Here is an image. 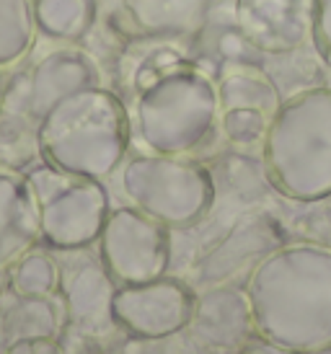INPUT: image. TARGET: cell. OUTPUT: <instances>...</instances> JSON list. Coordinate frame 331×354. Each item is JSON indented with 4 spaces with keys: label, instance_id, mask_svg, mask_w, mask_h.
<instances>
[{
    "label": "cell",
    "instance_id": "5bb4252c",
    "mask_svg": "<svg viewBox=\"0 0 331 354\" xmlns=\"http://www.w3.org/2000/svg\"><path fill=\"white\" fill-rule=\"evenodd\" d=\"M39 16L52 34L80 37L96 16L93 0H42Z\"/></svg>",
    "mask_w": 331,
    "mask_h": 354
},
{
    "label": "cell",
    "instance_id": "9c48e42d",
    "mask_svg": "<svg viewBox=\"0 0 331 354\" xmlns=\"http://www.w3.org/2000/svg\"><path fill=\"white\" fill-rule=\"evenodd\" d=\"M192 342L213 352H238L253 336L251 308L246 290L233 285H207L195 297L192 321L186 326Z\"/></svg>",
    "mask_w": 331,
    "mask_h": 354
},
{
    "label": "cell",
    "instance_id": "8992f818",
    "mask_svg": "<svg viewBox=\"0 0 331 354\" xmlns=\"http://www.w3.org/2000/svg\"><path fill=\"white\" fill-rule=\"evenodd\" d=\"M101 256L122 285L158 279L171 259L168 227L137 207L117 209L101 227Z\"/></svg>",
    "mask_w": 331,
    "mask_h": 354
},
{
    "label": "cell",
    "instance_id": "ba28073f",
    "mask_svg": "<svg viewBox=\"0 0 331 354\" xmlns=\"http://www.w3.org/2000/svg\"><path fill=\"white\" fill-rule=\"evenodd\" d=\"M316 0H233L235 29L259 52L285 55L313 37Z\"/></svg>",
    "mask_w": 331,
    "mask_h": 354
},
{
    "label": "cell",
    "instance_id": "7c38bea8",
    "mask_svg": "<svg viewBox=\"0 0 331 354\" xmlns=\"http://www.w3.org/2000/svg\"><path fill=\"white\" fill-rule=\"evenodd\" d=\"M217 0H127L129 16L153 37H184L202 29Z\"/></svg>",
    "mask_w": 331,
    "mask_h": 354
},
{
    "label": "cell",
    "instance_id": "e0dca14e",
    "mask_svg": "<svg viewBox=\"0 0 331 354\" xmlns=\"http://www.w3.org/2000/svg\"><path fill=\"white\" fill-rule=\"evenodd\" d=\"M235 354H301V352H292L287 346H280V344H274V342H267V339L253 334Z\"/></svg>",
    "mask_w": 331,
    "mask_h": 354
},
{
    "label": "cell",
    "instance_id": "5b68a950",
    "mask_svg": "<svg viewBox=\"0 0 331 354\" xmlns=\"http://www.w3.org/2000/svg\"><path fill=\"white\" fill-rule=\"evenodd\" d=\"M122 189L132 207L166 227L195 225L215 202L210 171L186 156L150 153L127 160Z\"/></svg>",
    "mask_w": 331,
    "mask_h": 354
},
{
    "label": "cell",
    "instance_id": "4fadbf2b",
    "mask_svg": "<svg viewBox=\"0 0 331 354\" xmlns=\"http://www.w3.org/2000/svg\"><path fill=\"white\" fill-rule=\"evenodd\" d=\"M217 101H220V111H225V109H259L269 119L283 104L277 86L267 75L253 73V70L225 73L217 83Z\"/></svg>",
    "mask_w": 331,
    "mask_h": 354
},
{
    "label": "cell",
    "instance_id": "8fae6325",
    "mask_svg": "<svg viewBox=\"0 0 331 354\" xmlns=\"http://www.w3.org/2000/svg\"><path fill=\"white\" fill-rule=\"evenodd\" d=\"M277 246H280V236H277L272 223H267V220L244 223V225L235 227L213 254L202 259L199 279L205 285H220V282H225V277H231L238 269H244L251 259L259 261V259H264Z\"/></svg>",
    "mask_w": 331,
    "mask_h": 354
},
{
    "label": "cell",
    "instance_id": "6da1fadb",
    "mask_svg": "<svg viewBox=\"0 0 331 354\" xmlns=\"http://www.w3.org/2000/svg\"><path fill=\"white\" fill-rule=\"evenodd\" d=\"M246 297L256 336L301 354L331 349L329 246L280 243L253 264Z\"/></svg>",
    "mask_w": 331,
    "mask_h": 354
},
{
    "label": "cell",
    "instance_id": "9a60e30c",
    "mask_svg": "<svg viewBox=\"0 0 331 354\" xmlns=\"http://www.w3.org/2000/svg\"><path fill=\"white\" fill-rule=\"evenodd\" d=\"M269 127V117L259 109H225L220 111V129L233 145L262 142Z\"/></svg>",
    "mask_w": 331,
    "mask_h": 354
},
{
    "label": "cell",
    "instance_id": "277c9868",
    "mask_svg": "<svg viewBox=\"0 0 331 354\" xmlns=\"http://www.w3.org/2000/svg\"><path fill=\"white\" fill-rule=\"evenodd\" d=\"M220 114L217 86L202 70L179 65L140 88L137 135L150 153L189 156L213 132Z\"/></svg>",
    "mask_w": 331,
    "mask_h": 354
},
{
    "label": "cell",
    "instance_id": "7a4b0ae2",
    "mask_svg": "<svg viewBox=\"0 0 331 354\" xmlns=\"http://www.w3.org/2000/svg\"><path fill=\"white\" fill-rule=\"evenodd\" d=\"M262 156L267 176L285 197H331V88H308L283 101L269 119Z\"/></svg>",
    "mask_w": 331,
    "mask_h": 354
},
{
    "label": "cell",
    "instance_id": "3957f363",
    "mask_svg": "<svg viewBox=\"0 0 331 354\" xmlns=\"http://www.w3.org/2000/svg\"><path fill=\"white\" fill-rule=\"evenodd\" d=\"M47 148L60 166L86 178H101L119 166L129 142V119L122 101L91 86L49 109Z\"/></svg>",
    "mask_w": 331,
    "mask_h": 354
},
{
    "label": "cell",
    "instance_id": "30bf717a",
    "mask_svg": "<svg viewBox=\"0 0 331 354\" xmlns=\"http://www.w3.org/2000/svg\"><path fill=\"white\" fill-rule=\"evenodd\" d=\"M107 217V194L93 178L65 181L47 207V227L65 246H78L96 238Z\"/></svg>",
    "mask_w": 331,
    "mask_h": 354
},
{
    "label": "cell",
    "instance_id": "2e32d148",
    "mask_svg": "<svg viewBox=\"0 0 331 354\" xmlns=\"http://www.w3.org/2000/svg\"><path fill=\"white\" fill-rule=\"evenodd\" d=\"M313 41L321 59L331 68V0H316L313 6Z\"/></svg>",
    "mask_w": 331,
    "mask_h": 354
},
{
    "label": "cell",
    "instance_id": "52a82bcc",
    "mask_svg": "<svg viewBox=\"0 0 331 354\" xmlns=\"http://www.w3.org/2000/svg\"><path fill=\"white\" fill-rule=\"evenodd\" d=\"M195 292L171 277L119 287L111 295V315L143 339H168L186 331L195 310Z\"/></svg>",
    "mask_w": 331,
    "mask_h": 354
}]
</instances>
